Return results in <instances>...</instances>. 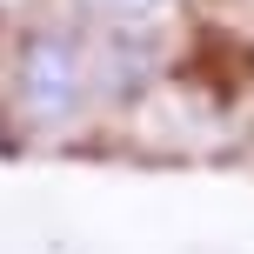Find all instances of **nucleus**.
Listing matches in <instances>:
<instances>
[{
  "instance_id": "f257e3e1",
  "label": "nucleus",
  "mask_w": 254,
  "mask_h": 254,
  "mask_svg": "<svg viewBox=\"0 0 254 254\" xmlns=\"http://www.w3.org/2000/svg\"><path fill=\"white\" fill-rule=\"evenodd\" d=\"M94 61L67 27H40L20 47V74H13V101H20V121L34 127H67L87 101Z\"/></svg>"
},
{
  "instance_id": "f03ea898",
  "label": "nucleus",
  "mask_w": 254,
  "mask_h": 254,
  "mask_svg": "<svg viewBox=\"0 0 254 254\" xmlns=\"http://www.w3.org/2000/svg\"><path fill=\"white\" fill-rule=\"evenodd\" d=\"M87 13H101V20H121V27H134V20H147L161 0H80Z\"/></svg>"
}]
</instances>
